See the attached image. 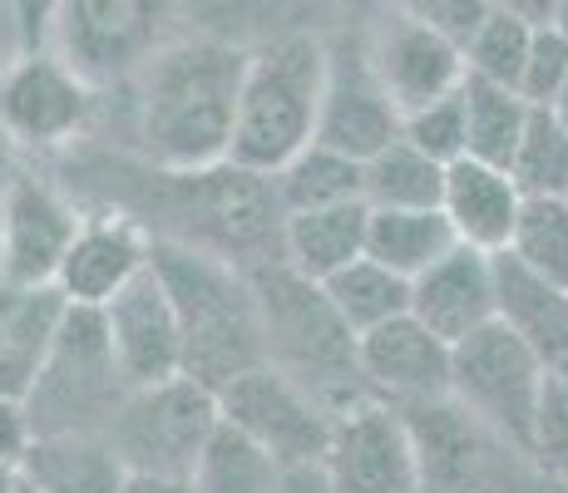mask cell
Masks as SVG:
<instances>
[{
  "instance_id": "obj_1",
  "label": "cell",
  "mask_w": 568,
  "mask_h": 493,
  "mask_svg": "<svg viewBox=\"0 0 568 493\" xmlns=\"http://www.w3.org/2000/svg\"><path fill=\"white\" fill-rule=\"evenodd\" d=\"M253 50L193 35L163 45L139 80V153L163 168H213L233 153L237 104Z\"/></svg>"
},
{
  "instance_id": "obj_2",
  "label": "cell",
  "mask_w": 568,
  "mask_h": 493,
  "mask_svg": "<svg viewBox=\"0 0 568 493\" xmlns=\"http://www.w3.org/2000/svg\"><path fill=\"white\" fill-rule=\"evenodd\" d=\"M154 267L183 321V376L223 390L267 360V326L247 267L169 237H154Z\"/></svg>"
},
{
  "instance_id": "obj_3",
  "label": "cell",
  "mask_w": 568,
  "mask_h": 493,
  "mask_svg": "<svg viewBox=\"0 0 568 493\" xmlns=\"http://www.w3.org/2000/svg\"><path fill=\"white\" fill-rule=\"evenodd\" d=\"M267 326V360L307 386L332 414H346L366 400H381L362 370V336L342 321L322 281L292 271L287 261L247 267Z\"/></svg>"
},
{
  "instance_id": "obj_4",
  "label": "cell",
  "mask_w": 568,
  "mask_h": 493,
  "mask_svg": "<svg viewBox=\"0 0 568 493\" xmlns=\"http://www.w3.org/2000/svg\"><path fill=\"white\" fill-rule=\"evenodd\" d=\"M326 70H332V45L316 35H282L257 45L247 60L227 158L253 173H277L292 153L307 148L322 124Z\"/></svg>"
},
{
  "instance_id": "obj_5",
  "label": "cell",
  "mask_w": 568,
  "mask_h": 493,
  "mask_svg": "<svg viewBox=\"0 0 568 493\" xmlns=\"http://www.w3.org/2000/svg\"><path fill=\"white\" fill-rule=\"evenodd\" d=\"M549 376H554V366L539 350L529 341H519L505 321H489L485 331L455 341L450 400L465 414H475L499 444H509L515 454L529 459Z\"/></svg>"
},
{
  "instance_id": "obj_6",
  "label": "cell",
  "mask_w": 568,
  "mask_h": 493,
  "mask_svg": "<svg viewBox=\"0 0 568 493\" xmlns=\"http://www.w3.org/2000/svg\"><path fill=\"white\" fill-rule=\"evenodd\" d=\"M134 390L119 370L114 341L104 326V306H74L64 311L54 350L45 360V376L26 394L36 434H64V430H109L114 410Z\"/></svg>"
},
{
  "instance_id": "obj_7",
  "label": "cell",
  "mask_w": 568,
  "mask_h": 493,
  "mask_svg": "<svg viewBox=\"0 0 568 493\" xmlns=\"http://www.w3.org/2000/svg\"><path fill=\"white\" fill-rule=\"evenodd\" d=\"M179 0H54L45 45L94 90L129 84L163 50Z\"/></svg>"
},
{
  "instance_id": "obj_8",
  "label": "cell",
  "mask_w": 568,
  "mask_h": 493,
  "mask_svg": "<svg viewBox=\"0 0 568 493\" xmlns=\"http://www.w3.org/2000/svg\"><path fill=\"white\" fill-rule=\"evenodd\" d=\"M217 420H223L217 390H207L193 376H169L129 390L104 434L129 464V474L189 479Z\"/></svg>"
},
{
  "instance_id": "obj_9",
  "label": "cell",
  "mask_w": 568,
  "mask_h": 493,
  "mask_svg": "<svg viewBox=\"0 0 568 493\" xmlns=\"http://www.w3.org/2000/svg\"><path fill=\"white\" fill-rule=\"evenodd\" d=\"M326 493H425V459L400 404L366 400L336 414L322 454Z\"/></svg>"
},
{
  "instance_id": "obj_10",
  "label": "cell",
  "mask_w": 568,
  "mask_h": 493,
  "mask_svg": "<svg viewBox=\"0 0 568 493\" xmlns=\"http://www.w3.org/2000/svg\"><path fill=\"white\" fill-rule=\"evenodd\" d=\"M94 84L50 45L20 50L0 70V129L20 148H70L94 119Z\"/></svg>"
},
{
  "instance_id": "obj_11",
  "label": "cell",
  "mask_w": 568,
  "mask_h": 493,
  "mask_svg": "<svg viewBox=\"0 0 568 493\" xmlns=\"http://www.w3.org/2000/svg\"><path fill=\"white\" fill-rule=\"evenodd\" d=\"M217 410L237 430H247L253 440L267 444L287 469H322L336 414L307 386H297L282 366L262 360L237 380H227L217 390Z\"/></svg>"
},
{
  "instance_id": "obj_12",
  "label": "cell",
  "mask_w": 568,
  "mask_h": 493,
  "mask_svg": "<svg viewBox=\"0 0 568 493\" xmlns=\"http://www.w3.org/2000/svg\"><path fill=\"white\" fill-rule=\"evenodd\" d=\"M84 207L60 183L20 168L0 193V237H6V281L10 287H50L64 267Z\"/></svg>"
},
{
  "instance_id": "obj_13",
  "label": "cell",
  "mask_w": 568,
  "mask_h": 493,
  "mask_svg": "<svg viewBox=\"0 0 568 493\" xmlns=\"http://www.w3.org/2000/svg\"><path fill=\"white\" fill-rule=\"evenodd\" d=\"M149 267H154V233L124 207L94 203L84 207V223L64 251L54 287L74 306H104Z\"/></svg>"
},
{
  "instance_id": "obj_14",
  "label": "cell",
  "mask_w": 568,
  "mask_h": 493,
  "mask_svg": "<svg viewBox=\"0 0 568 493\" xmlns=\"http://www.w3.org/2000/svg\"><path fill=\"white\" fill-rule=\"evenodd\" d=\"M104 326L129 386H154V380L183 376V321L159 267L139 271L114 301H104Z\"/></svg>"
},
{
  "instance_id": "obj_15",
  "label": "cell",
  "mask_w": 568,
  "mask_h": 493,
  "mask_svg": "<svg viewBox=\"0 0 568 493\" xmlns=\"http://www.w3.org/2000/svg\"><path fill=\"white\" fill-rule=\"evenodd\" d=\"M316 138L352 158H376L386 144L400 138V109L390 90L381 84L376 64L366 45L332 50V70H326V94H322V124Z\"/></svg>"
},
{
  "instance_id": "obj_16",
  "label": "cell",
  "mask_w": 568,
  "mask_h": 493,
  "mask_svg": "<svg viewBox=\"0 0 568 493\" xmlns=\"http://www.w3.org/2000/svg\"><path fill=\"white\" fill-rule=\"evenodd\" d=\"M362 370L371 390L390 404L450 400L455 346L445 336H435L415 311H406L362 336Z\"/></svg>"
},
{
  "instance_id": "obj_17",
  "label": "cell",
  "mask_w": 568,
  "mask_h": 493,
  "mask_svg": "<svg viewBox=\"0 0 568 493\" xmlns=\"http://www.w3.org/2000/svg\"><path fill=\"white\" fill-rule=\"evenodd\" d=\"M371 64H376L381 84L390 90L400 114L430 104V99H445L465 84L469 64H465V45H455L450 35L420 25V20L390 10V20L376 30L371 40Z\"/></svg>"
},
{
  "instance_id": "obj_18",
  "label": "cell",
  "mask_w": 568,
  "mask_h": 493,
  "mask_svg": "<svg viewBox=\"0 0 568 493\" xmlns=\"http://www.w3.org/2000/svg\"><path fill=\"white\" fill-rule=\"evenodd\" d=\"M410 311L445 341L485 331L495 321V251L479 247H450L435 267H425L410 281Z\"/></svg>"
},
{
  "instance_id": "obj_19",
  "label": "cell",
  "mask_w": 568,
  "mask_h": 493,
  "mask_svg": "<svg viewBox=\"0 0 568 493\" xmlns=\"http://www.w3.org/2000/svg\"><path fill=\"white\" fill-rule=\"evenodd\" d=\"M445 217L455 223L460 243L479 251H509L515 227L524 213V188L515 183V173L499 168L485 158H455L445 168Z\"/></svg>"
},
{
  "instance_id": "obj_20",
  "label": "cell",
  "mask_w": 568,
  "mask_h": 493,
  "mask_svg": "<svg viewBox=\"0 0 568 493\" xmlns=\"http://www.w3.org/2000/svg\"><path fill=\"white\" fill-rule=\"evenodd\" d=\"M495 321H505L549 366L568 360V287L534 271L515 251H495Z\"/></svg>"
},
{
  "instance_id": "obj_21",
  "label": "cell",
  "mask_w": 568,
  "mask_h": 493,
  "mask_svg": "<svg viewBox=\"0 0 568 493\" xmlns=\"http://www.w3.org/2000/svg\"><path fill=\"white\" fill-rule=\"evenodd\" d=\"M20 474L45 493H119L129 479V464L119 459L104 430H64L36 434Z\"/></svg>"
},
{
  "instance_id": "obj_22",
  "label": "cell",
  "mask_w": 568,
  "mask_h": 493,
  "mask_svg": "<svg viewBox=\"0 0 568 493\" xmlns=\"http://www.w3.org/2000/svg\"><path fill=\"white\" fill-rule=\"evenodd\" d=\"M366 223H371L366 197L312 207V213H287V223H282V261L312 281L336 277L356 257H366Z\"/></svg>"
},
{
  "instance_id": "obj_23",
  "label": "cell",
  "mask_w": 568,
  "mask_h": 493,
  "mask_svg": "<svg viewBox=\"0 0 568 493\" xmlns=\"http://www.w3.org/2000/svg\"><path fill=\"white\" fill-rule=\"evenodd\" d=\"M64 311H70V296L54 281L50 287H20L16 311H10L6 336H0V394L26 400L36 390V380L45 376V360L54 350Z\"/></svg>"
},
{
  "instance_id": "obj_24",
  "label": "cell",
  "mask_w": 568,
  "mask_h": 493,
  "mask_svg": "<svg viewBox=\"0 0 568 493\" xmlns=\"http://www.w3.org/2000/svg\"><path fill=\"white\" fill-rule=\"evenodd\" d=\"M189 479L199 493H287L292 469L233 420H217Z\"/></svg>"
},
{
  "instance_id": "obj_25",
  "label": "cell",
  "mask_w": 568,
  "mask_h": 493,
  "mask_svg": "<svg viewBox=\"0 0 568 493\" xmlns=\"http://www.w3.org/2000/svg\"><path fill=\"white\" fill-rule=\"evenodd\" d=\"M460 247V233L445 217V207H371L366 223V257L396 267L400 277H420L425 267Z\"/></svg>"
},
{
  "instance_id": "obj_26",
  "label": "cell",
  "mask_w": 568,
  "mask_h": 493,
  "mask_svg": "<svg viewBox=\"0 0 568 493\" xmlns=\"http://www.w3.org/2000/svg\"><path fill=\"white\" fill-rule=\"evenodd\" d=\"M282 213H312V207H332V203H356L366 197V163L352 153L312 138L302 153H292L277 173H272Z\"/></svg>"
},
{
  "instance_id": "obj_27",
  "label": "cell",
  "mask_w": 568,
  "mask_h": 493,
  "mask_svg": "<svg viewBox=\"0 0 568 493\" xmlns=\"http://www.w3.org/2000/svg\"><path fill=\"white\" fill-rule=\"evenodd\" d=\"M460 94H465V119H469V158L509 168L524 129H529L534 104L515 84H495V80H479V74H465Z\"/></svg>"
},
{
  "instance_id": "obj_28",
  "label": "cell",
  "mask_w": 568,
  "mask_h": 493,
  "mask_svg": "<svg viewBox=\"0 0 568 493\" xmlns=\"http://www.w3.org/2000/svg\"><path fill=\"white\" fill-rule=\"evenodd\" d=\"M322 287L356 336L376 331V326L410 311V277H400L396 267H386V261H376V257H356L352 267L326 277Z\"/></svg>"
},
{
  "instance_id": "obj_29",
  "label": "cell",
  "mask_w": 568,
  "mask_h": 493,
  "mask_svg": "<svg viewBox=\"0 0 568 493\" xmlns=\"http://www.w3.org/2000/svg\"><path fill=\"white\" fill-rule=\"evenodd\" d=\"M445 168L410 138H396L366 158V203L371 207H440L445 203Z\"/></svg>"
},
{
  "instance_id": "obj_30",
  "label": "cell",
  "mask_w": 568,
  "mask_h": 493,
  "mask_svg": "<svg viewBox=\"0 0 568 493\" xmlns=\"http://www.w3.org/2000/svg\"><path fill=\"white\" fill-rule=\"evenodd\" d=\"M524 197H568V129L554 109H534L515 163H509Z\"/></svg>"
},
{
  "instance_id": "obj_31",
  "label": "cell",
  "mask_w": 568,
  "mask_h": 493,
  "mask_svg": "<svg viewBox=\"0 0 568 493\" xmlns=\"http://www.w3.org/2000/svg\"><path fill=\"white\" fill-rule=\"evenodd\" d=\"M534 30L529 20H519L515 10H489L485 20H479V30L469 35L465 45V64L469 74H479V80H495V84H515L524 80V64H529V45H534Z\"/></svg>"
},
{
  "instance_id": "obj_32",
  "label": "cell",
  "mask_w": 568,
  "mask_h": 493,
  "mask_svg": "<svg viewBox=\"0 0 568 493\" xmlns=\"http://www.w3.org/2000/svg\"><path fill=\"white\" fill-rule=\"evenodd\" d=\"M509 251L568 287V197H524Z\"/></svg>"
},
{
  "instance_id": "obj_33",
  "label": "cell",
  "mask_w": 568,
  "mask_h": 493,
  "mask_svg": "<svg viewBox=\"0 0 568 493\" xmlns=\"http://www.w3.org/2000/svg\"><path fill=\"white\" fill-rule=\"evenodd\" d=\"M400 138H410L415 148H425L430 158L455 163L469 153V119H465V94H445L430 99V104L400 114Z\"/></svg>"
},
{
  "instance_id": "obj_34",
  "label": "cell",
  "mask_w": 568,
  "mask_h": 493,
  "mask_svg": "<svg viewBox=\"0 0 568 493\" xmlns=\"http://www.w3.org/2000/svg\"><path fill=\"white\" fill-rule=\"evenodd\" d=\"M568 80V35L554 25H539L534 30V45H529V64H524V80H519V94L529 99L534 109H549L559 99Z\"/></svg>"
},
{
  "instance_id": "obj_35",
  "label": "cell",
  "mask_w": 568,
  "mask_h": 493,
  "mask_svg": "<svg viewBox=\"0 0 568 493\" xmlns=\"http://www.w3.org/2000/svg\"><path fill=\"white\" fill-rule=\"evenodd\" d=\"M529 459L554 479V484L568 489V390L559 386V376H549V390H544L539 430H534Z\"/></svg>"
},
{
  "instance_id": "obj_36",
  "label": "cell",
  "mask_w": 568,
  "mask_h": 493,
  "mask_svg": "<svg viewBox=\"0 0 568 493\" xmlns=\"http://www.w3.org/2000/svg\"><path fill=\"white\" fill-rule=\"evenodd\" d=\"M390 10L440 30V35H450L455 45H469V35H475L479 20L495 10V0H390Z\"/></svg>"
},
{
  "instance_id": "obj_37",
  "label": "cell",
  "mask_w": 568,
  "mask_h": 493,
  "mask_svg": "<svg viewBox=\"0 0 568 493\" xmlns=\"http://www.w3.org/2000/svg\"><path fill=\"white\" fill-rule=\"evenodd\" d=\"M36 444V420H30V404L16 394H0V464L20 469Z\"/></svg>"
},
{
  "instance_id": "obj_38",
  "label": "cell",
  "mask_w": 568,
  "mask_h": 493,
  "mask_svg": "<svg viewBox=\"0 0 568 493\" xmlns=\"http://www.w3.org/2000/svg\"><path fill=\"white\" fill-rule=\"evenodd\" d=\"M6 10H10V20H16L20 50L45 45V30H50V10H54V0H6Z\"/></svg>"
},
{
  "instance_id": "obj_39",
  "label": "cell",
  "mask_w": 568,
  "mask_h": 493,
  "mask_svg": "<svg viewBox=\"0 0 568 493\" xmlns=\"http://www.w3.org/2000/svg\"><path fill=\"white\" fill-rule=\"evenodd\" d=\"M119 493H199L193 479H169V474H129Z\"/></svg>"
},
{
  "instance_id": "obj_40",
  "label": "cell",
  "mask_w": 568,
  "mask_h": 493,
  "mask_svg": "<svg viewBox=\"0 0 568 493\" xmlns=\"http://www.w3.org/2000/svg\"><path fill=\"white\" fill-rule=\"evenodd\" d=\"M499 10H515L519 20H529V25H549L554 20V6H559V0H495Z\"/></svg>"
},
{
  "instance_id": "obj_41",
  "label": "cell",
  "mask_w": 568,
  "mask_h": 493,
  "mask_svg": "<svg viewBox=\"0 0 568 493\" xmlns=\"http://www.w3.org/2000/svg\"><path fill=\"white\" fill-rule=\"evenodd\" d=\"M16 138L6 134V129H0V193L10 188V183H16V173H20V163H16Z\"/></svg>"
},
{
  "instance_id": "obj_42",
  "label": "cell",
  "mask_w": 568,
  "mask_h": 493,
  "mask_svg": "<svg viewBox=\"0 0 568 493\" xmlns=\"http://www.w3.org/2000/svg\"><path fill=\"white\" fill-rule=\"evenodd\" d=\"M16 296H20V287L0 281V336H6V321H10V311H16Z\"/></svg>"
},
{
  "instance_id": "obj_43",
  "label": "cell",
  "mask_w": 568,
  "mask_h": 493,
  "mask_svg": "<svg viewBox=\"0 0 568 493\" xmlns=\"http://www.w3.org/2000/svg\"><path fill=\"white\" fill-rule=\"evenodd\" d=\"M549 109H554V114H559V124L568 129V80H564V90H559V99H554Z\"/></svg>"
},
{
  "instance_id": "obj_44",
  "label": "cell",
  "mask_w": 568,
  "mask_h": 493,
  "mask_svg": "<svg viewBox=\"0 0 568 493\" xmlns=\"http://www.w3.org/2000/svg\"><path fill=\"white\" fill-rule=\"evenodd\" d=\"M549 25H554V30H564V35H568V0H559V6H554V20H549Z\"/></svg>"
},
{
  "instance_id": "obj_45",
  "label": "cell",
  "mask_w": 568,
  "mask_h": 493,
  "mask_svg": "<svg viewBox=\"0 0 568 493\" xmlns=\"http://www.w3.org/2000/svg\"><path fill=\"white\" fill-rule=\"evenodd\" d=\"M16 479H20V469H6V464H0V493H16Z\"/></svg>"
},
{
  "instance_id": "obj_46",
  "label": "cell",
  "mask_w": 568,
  "mask_h": 493,
  "mask_svg": "<svg viewBox=\"0 0 568 493\" xmlns=\"http://www.w3.org/2000/svg\"><path fill=\"white\" fill-rule=\"evenodd\" d=\"M16 493H45V489H40V484H30V479L20 474V479H16Z\"/></svg>"
},
{
  "instance_id": "obj_47",
  "label": "cell",
  "mask_w": 568,
  "mask_h": 493,
  "mask_svg": "<svg viewBox=\"0 0 568 493\" xmlns=\"http://www.w3.org/2000/svg\"><path fill=\"white\" fill-rule=\"evenodd\" d=\"M554 376H559V386L568 390V360H564V366H554Z\"/></svg>"
},
{
  "instance_id": "obj_48",
  "label": "cell",
  "mask_w": 568,
  "mask_h": 493,
  "mask_svg": "<svg viewBox=\"0 0 568 493\" xmlns=\"http://www.w3.org/2000/svg\"><path fill=\"white\" fill-rule=\"evenodd\" d=\"M0 281H6V237H0Z\"/></svg>"
},
{
  "instance_id": "obj_49",
  "label": "cell",
  "mask_w": 568,
  "mask_h": 493,
  "mask_svg": "<svg viewBox=\"0 0 568 493\" xmlns=\"http://www.w3.org/2000/svg\"><path fill=\"white\" fill-rule=\"evenodd\" d=\"M554 493H568V489H564V484H554Z\"/></svg>"
}]
</instances>
